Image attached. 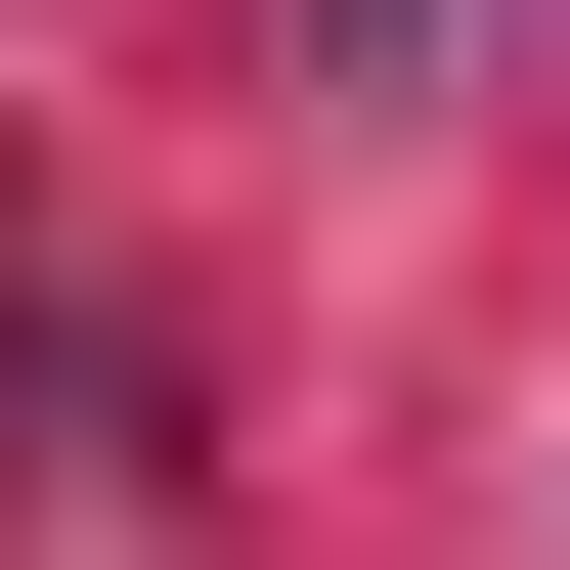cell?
<instances>
[{"label":"cell","instance_id":"6da1fadb","mask_svg":"<svg viewBox=\"0 0 570 570\" xmlns=\"http://www.w3.org/2000/svg\"><path fill=\"white\" fill-rule=\"evenodd\" d=\"M307 45H352V88H439V45H483V0H307Z\"/></svg>","mask_w":570,"mask_h":570}]
</instances>
